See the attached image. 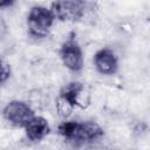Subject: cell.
<instances>
[{
    "mask_svg": "<svg viewBox=\"0 0 150 150\" xmlns=\"http://www.w3.org/2000/svg\"><path fill=\"white\" fill-rule=\"evenodd\" d=\"M4 117L7 122L15 127L23 128L27 122L34 116L33 109L22 101H11L4 108Z\"/></svg>",
    "mask_w": 150,
    "mask_h": 150,
    "instance_id": "5",
    "label": "cell"
},
{
    "mask_svg": "<svg viewBox=\"0 0 150 150\" xmlns=\"http://www.w3.org/2000/svg\"><path fill=\"white\" fill-rule=\"evenodd\" d=\"M23 128L27 137L33 142L43 139L50 131L48 121L42 116H33Z\"/></svg>",
    "mask_w": 150,
    "mask_h": 150,
    "instance_id": "8",
    "label": "cell"
},
{
    "mask_svg": "<svg viewBox=\"0 0 150 150\" xmlns=\"http://www.w3.org/2000/svg\"><path fill=\"white\" fill-rule=\"evenodd\" d=\"M60 57L64 67L71 71H80L83 67V52L75 35L71 34L60 48Z\"/></svg>",
    "mask_w": 150,
    "mask_h": 150,
    "instance_id": "4",
    "label": "cell"
},
{
    "mask_svg": "<svg viewBox=\"0 0 150 150\" xmlns=\"http://www.w3.org/2000/svg\"><path fill=\"white\" fill-rule=\"evenodd\" d=\"M59 134L68 142L83 144L100 139L104 132L96 122L64 121L59 125Z\"/></svg>",
    "mask_w": 150,
    "mask_h": 150,
    "instance_id": "1",
    "label": "cell"
},
{
    "mask_svg": "<svg viewBox=\"0 0 150 150\" xmlns=\"http://www.w3.org/2000/svg\"><path fill=\"white\" fill-rule=\"evenodd\" d=\"M94 64L98 73L103 75H112L118 69V59L109 48H102L94 55Z\"/></svg>",
    "mask_w": 150,
    "mask_h": 150,
    "instance_id": "7",
    "label": "cell"
},
{
    "mask_svg": "<svg viewBox=\"0 0 150 150\" xmlns=\"http://www.w3.org/2000/svg\"><path fill=\"white\" fill-rule=\"evenodd\" d=\"M11 75V67L5 61L0 60V84L6 82Z\"/></svg>",
    "mask_w": 150,
    "mask_h": 150,
    "instance_id": "9",
    "label": "cell"
},
{
    "mask_svg": "<svg viewBox=\"0 0 150 150\" xmlns=\"http://www.w3.org/2000/svg\"><path fill=\"white\" fill-rule=\"evenodd\" d=\"M82 91L83 84L79 81H71L61 88L59 109L62 115H67L74 107H83L79 100Z\"/></svg>",
    "mask_w": 150,
    "mask_h": 150,
    "instance_id": "6",
    "label": "cell"
},
{
    "mask_svg": "<svg viewBox=\"0 0 150 150\" xmlns=\"http://www.w3.org/2000/svg\"><path fill=\"white\" fill-rule=\"evenodd\" d=\"M14 2H15V0H0V8L11 7Z\"/></svg>",
    "mask_w": 150,
    "mask_h": 150,
    "instance_id": "10",
    "label": "cell"
},
{
    "mask_svg": "<svg viewBox=\"0 0 150 150\" xmlns=\"http://www.w3.org/2000/svg\"><path fill=\"white\" fill-rule=\"evenodd\" d=\"M86 0H54L52 4V13L60 21L74 22L82 19L86 14Z\"/></svg>",
    "mask_w": 150,
    "mask_h": 150,
    "instance_id": "3",
    "label": "cell"
},
{
    "mask_svg": "<svg viewBox=\"0 0 150 150\" xmlns=\"http://www.w3.org/2000/svg\"><path fill=\"white\" fill-rule=\"evenodd\" d=\"M55 16L50 9L45 6H34L27 15V26L29 34L36 39L45 38L49 34Z\"/></svg>",
    "mask_w": 150,
    "mask_h": 150,
    "instance_id": "2",
    "label": "cell"
}]
</instances>
